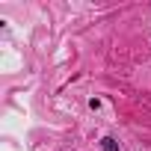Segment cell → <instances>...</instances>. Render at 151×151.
<instances>
[{"label":"cell","mask_w":151,"mask_h":151,"mask_svg":"<svg viewBox=\"0 0 151 151\" xmlns=\"http://www.w3.org/2000/svg\"><path fill=\"white\" fill-rule=\"evenodd\" d=\"M101 148H104V151H119V142H116L113 136H104V139H101Z\"/></svg>","instance_id":"cell-1"}]
</instances>
